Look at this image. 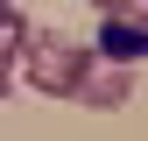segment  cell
Returning <instances> with one entry per match:
<instances>
[{"label": "cell", "instance_id": "cell-4", "mask_svg": "<svg viewBox=\"0 0 148 141\" xmlns=\"http://www.w3.org/2000/svg\"><path fill=\"white\" fill-rule=\"evenodd\" d=\"M21 7H14V0H0V57H14V42H21Z\"/></svg>", "mask_w": 148, "mask_h": 141}, {"label": "cell", "instance_id": "cell-5", "mask_svg": "<svg viewBox=\"0 0 148 141\" xmlns=\"http://www.w3.org/2000/svg\"><path fill=\"white\" fill-rule=\"evenodd\" d=\"M99 14H113V21H148V0H106Z\"/></svg>", "mask_w": 148, "mask_h": 141}, {"label": "cell", "instance_id": "cell-7", "mask_svg": "<svg viewBox=\"0 0 148 141\" xmlns=\"http://www.w3.org/2000/svg\"><path fill=\"white\" fill-rule=\"evenodd\" d=\"M92 7H106V0H92Z\"/></svg>", "mask_w": 148, "mask_h": 141}, {"label": "cell", "instance_id": "cell-6", "mask_svg": "<svg viewBox=\"0 0 148 141\" xmlns=\"http://www.w3.org/2000/svg\"><path fill=\"white\" fill-rule=\"evenodd\" d=\"M7 70H14V64H7V57H0V99H7Z\"/></svg>", "mask_w": 148, "mask_h": 141}, {"label": "cell", "instance_id": "cell-2", "mask_svg": "<svg viewBox=\"0 0 148 141\" xmlns=\"http://www.w3.org/2000/svg\"><path fill=\"white\" fill-rule=\"evenodd\" d=\"M127 99H134V70H127V64H113V57H92L85 85H78V106L113 113V106H127Z\"/></svg>", "mask_w": 148, "mask_h": 141}, {"label": "cell", "instance_id": "cell-3", "mask_svg": "<svg viewBox=\"0 0 148 141\" xmlns=\"http://www.w3.org/2000/svg\"><path fill=\"white\" fill-rule=\"evenodd\" d=\"M99 57L141 64V57H148V21H113V14H106V28H99Z\"/></svg>", "mask_w": 148, "mask_h": 141}, {"label": "cell", "instance_id": "cell-1", "mask_svg": "<svg viewBox=\"0 0 148 141\" xmlns=\"http://www.w3.org/2000/svg\"><path fill=\"white\" fill-rule=\"evenodd\" d=\"M21 78L35 85V92H49V99H78V85H85V70H92V49L78 42H64V35H49V28H21Z\"/></svg>", "mask_w": 148, "mask_h": 141}]
</instances>
